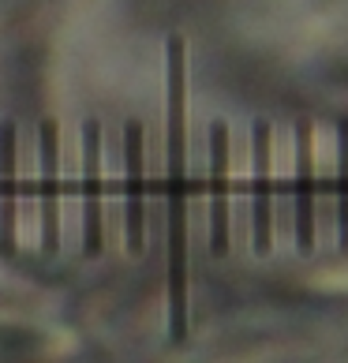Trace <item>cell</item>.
<instances>
[{
	"mask_svg": "<svg viewBox=\"0 0 348 363\" xmlns=\"http://www.w3.org/2000/svg\"><path fill=\"white\" fill-rule=\"evenodd\" d=\"M16 124H0V251L16 255V218H19V184H16Z\"/></svg>",
	"mask_w": 348,
	"mask_h": 363,
	"instance_id": "obj_7",
	"label": "cell"
},
{
	"mask_svg": "<svg viewBox=\"0 0 348 363\" xmlns=\"http://www.w3.org/2000/svg\"><path fill=\"white\" fill-rule=\"evenodd\" d=\"M296 244L300 251L315 247V150L311 124H296Z\"/></svg>",
	"mask_w": 348,
	"mask_h": 363,
	"instance_id": "obj_6",
	"label": "cell"
},
{
	"mask_svg": "<svg viewBox=\"0 0 348 363\" xmlns=\"http://www.w3.org/2000/svg\"><path fill=\"white\" fill-rule=\"evenodd\" d=\"M251 150H255V184H251V236L255 251L266 255L274 247V128L266 120H255L251 128Z\"/></svg>",
	"mask_w": 348,
	"mask_h": 363,
	"instance_id": "obj_2",
	"label": "cell"
},
{
	"mask_svg": "<svg viewBox=\"0 0 348 363\" xmlns=\"http://www.w3.org/2000/svg\"><path fill=\"white\" fill-rule=\"evenodd\" d=\"M337 199H341V251L348 255V124L337 128Z\"/></svg>",
	"mask_w": 348,
	"mask_h": 363,
	"instance_id": "obj_9",
	"label": "cell"
},
{
	"mask_svg": "<svg viewBox=\"0 0 348 363\" xmlns=\"http://www.w3.org/2000/svg\"><path fill=\"white\" fill-rule=\"evenodd\" d=\"M210 251H229V124H210Z\"/></svg>",
	"mask_w": 348,
	"mask_h": 363,
	"instance_id": "obj_3",
	"label": "cell"
},
{
	"mask_svg": "<svg viewBox=\"0 0 348 363\" xmlns=\"http://www.w3.org/2000/svg\"><path fill=\"white\" fill-rule=\"evenodd\" d=\"M83 199H86V255H101V124L83 120Z\"/></svg>",
	"mask_w": 348,
	"mask_h": 363,
	"instance_id": "obj_5",
	"label": "cell"
},
{
	"mask_svg": "<svg viewBox=\"0 0 348 363\" xmlns=\"http://www.w3.org/2000/svg\"><path fill=\"white\" fill-rule=\"evenodd\" d=\"M187 49L169 38V330L187 337Z\"/></svg>",
	"mask_w": 348,
	"mask_h": 363,
	"instance_id": "obj_1",
	"label": "cell"
},
{
	"mask_svg": "<svg viewBox=\"0 0 348 363\" xmlns=\"http://www.w3.org/2000/svg\"><path fill=\"white\" fill-rule=\"evenodd\" d=\"M142 124L128 120L124 124V233L128 251H142L146 240V210H142Z\"/></svg>",
	"mask_w": 348,
	"mask_h": 363,
	"instance_id": "obj_4",
	"label": "cell"
},
{
	"mask_svg": "<svg viewBox=\"0 0 348 363\" xmlns=\"http://www.w3.org/2000/svg\"><path fill=\"white\" fill-rule=\"evenodd\" d=\"M57 120L38 124V161H42V247L57 251L60 228H57Z\"/></svg>",
	"mask_w": 348,
	"mask_h": 363,
	"instance_id": "obj_8",
	"label": "cell"
}]
</instances>
